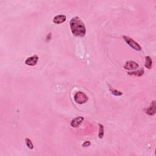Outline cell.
I'll use <instances>...</instances> for the list:
<instances>
[{
	"mask_svg": "<svg viewBox=\"0 0 156 156\" xmlns=\"http://www.w3.org/2000/svg\"><path fill=\"white\" fill-rule=\"evenodd\" d=\"M70 26L72 34L75 37H83L86 36V28L85 25L78 16H76L71 20Z\"/></svg>",
	"mask_w": 156,
	"mask_h": 156,
	"instance_id": "cell-1",
	"label": "cell"
},
{
	"mask_svg": "<svg viewBox=\"0 0 156 156\" xmlns=\"http://www.w3.org/2000/svg\"><path fill=\"white\" fill-rule=\"evenodd\" d=\"M123 39L128 44V45L130 46L133 49L136 50V51H141L142 50V47H140V44H139L137 42H136L135 40H133L132 38L126 36H124Z\"/></svg>",
	"mask_w": 156,
	"mask_h": 156,
	"instance_id": "cell-2",
	"label": "cell"
},
{
	"mask_svg": "<svg viewBox=\"0 0 156 156\" xmlns=\"http://www.w3.org/2000/svg\"><path fill=\"white\" fill-rule=\"evenodd\" d=\"M74 99L76 103L77 104H82L83 103H86L88 101V98L83 92H78L75 94Z\"/></svg>",
	"mask_w": 156,
	"mask_h": 156,
	"instance_id": "cell-3",
	"label": "cell"
},
{
	"mask_svg": "<svg viewBox=\"0 0 156 156\" xmlns=\"http://www.w3.org/2000/svg\"><path fill=\"white\" fill-rule=\"evenodd\" d=\"M155 112H156L155 101L154 100V101L151 103V105H149V107H148L146 109H144V112L149 116H153L155 115Z\"/></svg>",
	"mask_w": 156,
	"mask_h": 156,
	"instance_id": "cell-4",
	"label": "cell"
},
{
	"mask_svg": "<svg viewBox=\"0 0 156 156\" xmlns=\"http://www.w3.org/2000/svg\"><path fill=\"white\" fill-rule=\"evenodd\" d=\"M139 67L138 64L133 60H130L127 62L124 66V68L128 70H135Z\"/></svg>",
	"mask_w": 156,
	"mask_h": 156,
	"instance_id": "cell-5",
	"label": "cell"
},
{
	"mask_svg": "<svg viewBox=\"0 0 156 156\" xmlns=\"http://www.w3.org/2000/svg\"><path fill=\"white\" fill-rule=\"evenodd\" d=\"M83 120H84V118H83L82 116L76 117V118L71 120L70 122V125L72 127L77 128L78 127H79L80 125L82 123Z\"/></svg>",
	"mask_w": 156,
	"mask_h": 156,
	"instance_id": "cell-6",
	"label": "cell"
},
{
	"mask_svg": "<svg viewBox=\"0 0 156 156\" xmlns=\"http://www.w3.org/2000/svg\"><path fill=\"white\" fill-rule=\"evenodd\" d=\"M38 60V56L37 55H34L31 57L27 58L25 60V64L29 66H35Z\"/></svg>",
	"mask_w": 156,
	"mask_h": 156,
	"instance_id": "cell-7",
	"label": "cell"
},
{
	"mask_svg": "<svg viewBox=\"0 0 156 156\" xmlns=\"http://www.w3.org/2000/svg\"><path fill=\"white\" fill-rule=\"evenodd\" d=\"M66 17L65 15H59L55 16L53 18V22L54 23L59 25L61 23H63L66 21Z\"/></svg>",
	"mask_w": 156,
	"mask_h": 156,
	"instance_id": "cell-8",
	"label": "cell"
},
{
	"mask_svg": "<svg viewBox=\"0 0 156 156\" xmlns=\"http://www.w3.org/2000/svg\"><path fill=\"white\" fill-rule=\"evenodd\" d=\"M144 70L142 68L141 70H139L138 71H131V72H128L127 74L131 76H135L137 77H141L144 75Z\"/></svg>",
	"mask_w": 156,
	"mask_h": 156,
	"instance_id": "cell-9",
	"label": "cell"
},
{
	"mask_svg": "<svg viewBox=\"0 0 156 156\" xmlns=\"http://www.w3.org/2000/svg\"><path fill=\"white\" fill-rule=\"evenodd\" d=\"M153 65V61L150 56H146L145 57V64H144V66L148 69H151Z\"/></svg>",
	"mask_w": 156,
	"mask_h": 156,
	"instance_id": "cell-10",
	"label": "cell"
},
{
	"mask_svg": "<svg viewBox=\"0 0 156 156\" xmlns=\"http://www.w3.org/2000/svg\"><path fill=\"white\" fill-rule=\"evenodd\" d=\"M109 90L111 92V93H112L115 96H121L122 94V93L117 90H115V89L113 88L112 87H110L109 85Z\"/></svg>",
	"mask_w": 156,
	"mask_h": 156,
	"instance_id": "cell-11",
	"label": "cell"
},
{
	"mask_svg": "<svg viewBox=\"0 0 156 156\" xmlns=\"http://www.w3.org/2000/svg\"><path fill=\"white\" fill-rule=\"evenodd\" d=\"M99 132L98 133V137L99 138H103L104 135V126L101 124H99Z\"/></svg>",
	"mask_w": 156,
	"mask_h": 156,
	"instance_id": "cell-12",
	"label": "cell"
},
{
	"mask_svg": "<svg viewBox=\"0 0 156 156\" xmlns=\"http://www.w3.org/2000/svg\"><path fill=\"white\" fill-rule=\"evenodd\" d=\"M25 142L26 144V146H27V148H29L30 149H34V145H33V144L31 140V139H29V138H26L25 139Z\"/></svg>",
	"mask_w": 156,
	"mask_h": 156,
	"instance_id": "cell-13",
	"label": "cell"
},
{
	"mask_svg": "<svg viewBox=\"0 0 156 156\" xmlns=\"http://www.w3.org/2000/svg\"><path fill=\"white\" fill-rule=\"evenodd\" d=\"M90 144H91V143H90V141H86L84 143H83V144H82V146L83 147H85V148H86V147H88V146H90Z\"/></svg>",
	"mask_w": 156,
	"mask_h": 156,
	"instance_id": "cell-14",
	"label": "cell"
}]
</instances>
